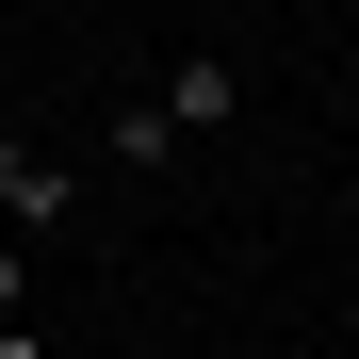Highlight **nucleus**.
<instances>
[{
  "label": "nucleus",
  "instance_id": "obj_1",
  "mask_svg": "<svg viewBox=\"0 0 359 359\" xmlns=\"http://www.w3.org/2000/svg\"><path fill=\"white\" fill-rule=\"evenodd\" d=\"M147 98H163V131L196 147V131H229V114H245V66H229V49H180V66H163Z\"/></svg>",
  "mask_w": 359,
  "mask_h": 359
},
{
  "label": "nucleus",
  "instance_id": "obj_2",
  "mask_svg": "<svg viewBox=\"0 0 359 359\" xmlns=\"http://www.w3.org/2000/svg\"><path fill=\"white\" fill-rule=\"evenodd\" d=\"M0 229H66V147H33V131H0Z\"/></svg>",
  "mask_w": 359,
  "mask_h": 359
},
{
  "label": "nucleus",
  "instance_id": "obj_5",
  "mask_svg": "<svg viewBox=\"0 0 359 359\" xmlns=\"http://www.w3.org/2000/svg\"><path fill=\"white\" fill-rule=\"evenodd\" d=\"M0 359H49V343H33V327H0Z\"/></svg>",
  "mask_w": 359,
  "mask_h": 359
},
{
  "label": "nucleus",
  "instance_id": "obj_4",
  "mask_svg": "<svg viewBox=\"0 0 359 359\" xmlns=\"http://www.w3.org/2000/svg\"><path fill=\"white\" fill-rule=\"evenodd\" d=\"M17 311H33V245L0 229V327H17Z\"/></svg>",
  "mask_w": 359,
  "mask_h": 359
},
{
  "label": "nucleus",
  "instance_id": "obj_3",
  "mask_svg": "<svg viewBox=\"0 0 359 359\" xmlns=\"http://www.w3.org/2000/svg\"><path fill=\"white\" fill-rule=\"evenodd\" d=\"M114 163H131V180H163V163H180V131H163V98H114Z\"/></svg>",
  "mask_w": 359,
  "mask_h": 359
}]
</instances>
